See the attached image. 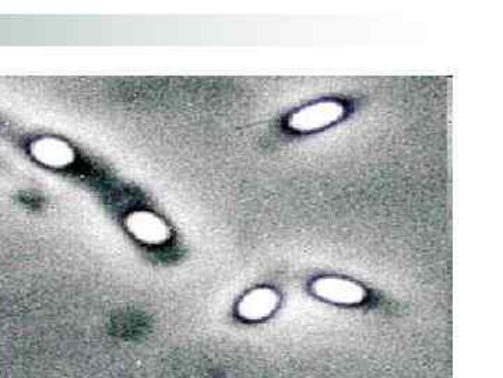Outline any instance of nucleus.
I'll list each match as a JSON object with an SVG mask.
<instances>
[{"mask_svg": "<svg viewBox=\"0 0 503 378\" xmlns=\"http://www.w3.org/2000/svg\"><path fill=\"white\" fill-rule=\"evenodd\" d=\"M343 114L344 107L337 101H322L298 109L289 118V127L299 132H312L335 124Z\"/></svg>", "mask_w": 503, "mask_h": 378, "instance_id": "f257e3e1", "label": "nucleus"}, {"mask_svg": "<svg viewBox=\"0 0 503 378\" xmlns=\"http://www.w3.org/2000/svg\"><path fill=\"white\" fill-rule=\"evenodd\" d=\"M34 155L38 160L49 164H61L67 160V148L59 142H38Z\"/></svg>", "mask_w": 503, "mask_h": 378, "instance_id": "20e7f679", "label": "nucleus"}, {"mask_svg": "<svg viewBox=\"0 0 503 378\" xmlns=\"http://www.w3.org/2000/svg\"><path fill=\"white\" fill-rule=\"evenodd\" d=\"M312 291L326 301L343 304V306H354L364 301L367 291L357 281L350 279L319 278L312 283Z\"/></svg>", "mask_w": 503, "mask_h": 378, "instance_id": "f03ea898", "label": "nucleus"}, {"mask_svg": "<svg viewBox=\"0 0 503 378\" xmlns=\"http://www.w3.org/2000/svg\"><path fill=\"white\" fill-rule=\"evenodd\" d=\"M278 296L272 289H257L244 297L238 307L241 317L247 320H262L275 312Z\"/></svg>", "mask_w": 503, "mask_h": 378, "instance_id": "7ed1b4c3", "label": "nucleus"}]
</instances>
